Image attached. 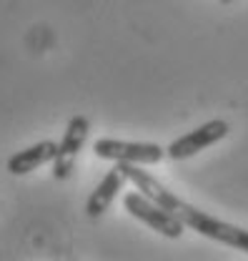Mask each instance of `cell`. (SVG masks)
Returning a JSON list of instances; mask_svg holds the SVG:
<instances>
[{
  "label": "cell",
  "mask_w": 248,
  "mask_h": 261,
  "mask_svg": "<svg viewBox=\"0 0 248 261\" xmlns=\"http://www.w3.org/2000/svg\"><path fill=\"white\" fill-rule=\"evenodd\" d=\"M125 173L130 178V184L143 191L148 198H153L155 203H160L163 208L173 211L186 226H190L193 231H198L201 236L211 239V241H218V244H226V246H233L238 251H246L248 254V231L236 224H228V221H221L216 216L196 208L186 203L181 196H176L173 191H168L155 176H151L148 171H143L138 163H125Z\"/></svg>",
  "instance_id": "6da1fadb"
},
{
  "label": "cell",
  "mask_w": 248,
  "mask_h": 261,
  "mask_svg": "<svg viewBox=\"0 0 248 261\" xmlns=\"http://www.w3.org/2000/svg\"><path fill=\"white\" fill-rule=\"evenodd\" d=\"M123 206L133 219L143 221L146 226H151L153 231H158L160 236H166V239H181V236H183L186 224H183L173 211L163 208L160 203H155L153 198H148L143 191H130V194H125Z\"/></svg>",
  "instance_id": "7a4b0ae2"
},
{
  "label": "cell",
  "mask_w": 248,
  "mask_h": 261,
  "mask_svg": "<svg viewBox=\"0 0 248 261\" xmlns=\"http://www.w3.org/2000/svg\"><path fill=\"white\" fill-rule=\"evenodd\" d=\"M93 151L98 159L108 161L138 163V166H155L168 153L158 143H135V141H118V138H98L93 143Z\"/></svg>",
  "instance_id": "3957f363"
},
{
  "label": "cell",
  "mask_w": 248,
  "mask_h": 261,
  "mask_svg": "<svg viewBox=\"0 0 248 261\" xmlns=\"http://www.w3.org/2000/svg\"><path fill=\"white\" fill-rule=\"evenodd\" d=\"M88 130H91V121L86 116H73L65 126L61 143H58V153L53 159V178L56 181H65L78 161V153L80 148L86 146V138H88Z\"/></svg>",
  "instance_id": "277c9868"
},
{
  "label": "cell",
  "mask_w": 248,
  "mask_h": 261,
  "mask_svg": "<svg viewBox=\"0 0 248 261\" xmlns=\"http://www.w3.org/2000/svg\"><path fill=\"white\" fill-rule=\"evenodd\" d=\"M228 130L231 128H228L226 121L213 118V121H208V123H203V126H198V128L188 130L186 136L176 138V141L166 148V153H168V159H173V161H186L190 156L201 153L203 148H208V146H213L218 141H223V138L228 136Z\"/></svg>",
  "instance_id": "5b68a950"
},
{
  "label": "cell",
  "mask_w": 248,
  "mask_h": 261,
  "mask_svg": "<svg viewBox=\"0 0 248 261\" xmlns=\"http://www.w3.org/2000/svg\"><path fill=\"white\" fill-rule=\"evenodd\" d=\"M128 181H130V178H128V173H125V163L116 161V166L100 178V184L95 186V191L88 196V201H86V214H88L91 219H100V216L111 208V203L116 201V196L125 189Z\"/></svg>",
  "instance_id": "8992f818"
},
{
  "label": "cell",
  "mask_w": 248,
  "mask_h": 261,
  "mask_svg": "<svg viewBox=\"0 0 248 261\" xmlns=\"http://www.w3.org/2000/svg\"><path fill=\"white\" fill-rule=\"evenodd\" d=\"M56 153H58V143H53V141H40V143H35L31 148L18 151L15 156H10V159H8V173H13V176H25V173L35 171V168L43 166V163H53Z\"/></svg>",
  "instance_id": "52a82bcc"
},
{
  "label": "cell",
  "mask_w": 248,
  "mask_h": 261,
  "mask_svg": "<svg viewBox=\"0 0 248 261\" xmlns=\"http://www.w3.org/2000/svg\"><path fill=\"white\" fill-rule=\"evenodd\" d=\"M218 3H223V5H226V3H231V0H218Z\"/></svg>",
  "instance_id": "ba28073f"
}]
</instances>
